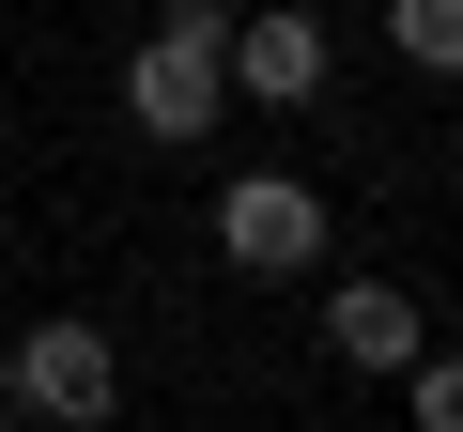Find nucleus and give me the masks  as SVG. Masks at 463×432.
I'll return each mask as SVG.
<instances>
[{
  "label": "nucleus",
  "mask_w": 463,
  "mask_h": 432,
  "mask_svg": "<svg viewBox=\"0 0 463 432\" xmlns=\"http://www.w3.org/2000/svg\"><path fill=\"white\" fill-rule=\"evenodd\" d=\"M0 401H16V417H47V432H109V401H124L109 324H93V309H47L16 355H0Z\"/></svg>",
  "instance_id": "1"
},
{
  "label": "nucleus",
  "mask_w": 463,
  "mask_h": 432,
  "mask_svg": "<svg viewBox=\"0 0 463 432\" xmlns=\"http://www.w3.org/2000/svg\"><path fill=\"white\" fill-rule=\"evenodd\" d=\"M232 32H216V0H185V16L124 62V108H139V139H216V108H232V62H216Z\"/></svg>",
  "instance_id": "2"
},
{
  "label": "nucleus",
  "mask_w": 463,
  "mask_h": 432,
  "mask_svg": "<svg viewBox=\"0 0 463 432\" xmlns=\"http://www.w3.org/2000/svg\"><path fill=\"white\" fill-rule=\"evenodd\" d=\"M216 248L248 263V278H309L325 263V185L309 170H232L216 185Z\"/></svg>",
  "instance_id": "3"
},
{
  "label": "nucleus",
  "mask_w": 463,
  "mask_h": 432,
  "mask_svg": "<svg viewBox=\"0 0 463 432\" xmlns=\"http://www.w3.org/2000/svg\"><path fill=\"white\" fill-rule=\"evenodd\" d=\"M216 62H232V93H263V108H309V93H325V16H294V0H279V16H248Z\"/></svg>",
  "instance_id": "4"
},
{
  "label": "nucleus",
  "mask_w": 463,
  "mask_h": 432,
  "mask_svg": "<svg viewBox=\"0 0 463 432\" xmlns=\"http://www.w3.org/2000/svg\"><path fill=\"white\" fill-rule=\"evenodd\" d=\"M325 340H340V371H417V355H432V324H417V294H402V278H340Z\"/></svg>",
  "instance_id": "5"
},
{
  "label": "nucleus",
  "mask_w": 463,
  "mask_h": 432,
  "mask_svg": "<svg viewBox=\"0 0 463 432\" xmlns=\"http://www.w3.org/2000/svg\"><path fill=\"white\" fill-rule=\"evenodd\" d=\"M386 47L417 78H463V0H386Z\"/></svg>",
  "instance_id": "6"
},
{
  "label": "nucleus",
  "mask_w": 463,
  "mask_h": 432,
  "mask_svg": "<svg viewBox=\"0 0 463 432\" xmlns=\"http://www.w3.org/2000/svg\"><path fill=\"white\" fill-rule=\"evenodd\" d=\"M402 386H417V432H463V355H417Z\"/></svg>",
  "instance_id": "7"
}]
</instances>
